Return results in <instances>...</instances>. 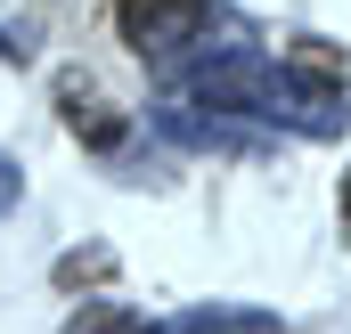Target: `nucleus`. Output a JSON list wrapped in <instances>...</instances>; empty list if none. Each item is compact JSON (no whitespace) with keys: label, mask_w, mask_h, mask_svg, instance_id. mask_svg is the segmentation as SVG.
I'll return each instance as SVG.
<instances>
[{"label":"nucleus","mask_w":351,"mask_h":334,"mask_svg":"<svg viewBox=\"0 0 351 334\" xmlns=\"http://www.w3.org/2000/svg\"><path fill=\"white\" fill-rule=\"evenodd\" d=\"M114 16L139 57H172L180 41H196L213 25V0H114Z\"/></svg>","instance_id":"f257e3e1"},{"label":"nucleus","mask_w":351,"mask_h":334,"mask_svg":"<svg viewBox=\"0 0 351 334\" xmlns=\"http://www.w3.org/2000/svg\"><path fill=\"white\" fill-rule=\"evenodd\" d=\"M147 334H286V326H278V318H262V310H188V318L147 326Z\"/></svg>","instance_id":"f03ea898"},{"label":"nucleus","mask_w":351,"mask_h":334,"mask_svg":"<svg viewBox=\"0 0 351 334\" xmlns=\"http://www.w3.org/2000/svg\"><path fill=\"white\" fill-rule=\"evenodd\" d=\"M66 123L82 131L90 147H123V131H131L123 114H106V106H98V98H82V90H66Z\"/></svg>","instance_id":"7ed1b4c3"},{"label":"nucleus","mask_w":351,"mask_h":334,"mask_svg":"<svg viewBox=\"0 0 351 334\" xmlns=\"http://www.w3.org/2000/svg\"><path fill=\"white\" fill-rule=\"evenodd\" d=\"M66 334H147V318H139L131 302H82V310L66 318Z\"/></svg>","instance_id":"20e7f679"},{"label":"nucleus","mask_w":351,"mask_h":334,"mask_svg":"<svg viewBox=\"0 0 351 334\" xmlns=\"http://www.w3.org/2000/svg\"><path fill=\"white\" fill-rule=\"evenodd\" d=\"M98 285V277H114V253L106 245H82V253H66V261H58V285Z\"/></svg>","instance_id":"39448f33"},{"label":"nucleus","mask_w":351,"mask_h":334,"mask_svg":"<svg viewBox=\"0 0 351 334\" xmlns=\"http://www.w3.org/2000/svg\"><path fill=\"white\" fill-rule=\"evenodd\" d=\"M0 212H16V164L0 155Z\"/></svg>","instance_id":"423d86ee"},{"label":"nucleus","mask_w":351,"mask_h":334,"mask_svg":"<svg viewBox=\"0 0 351 334\" xmlns=\"http://www.w3.org/2000/svg\"><path fill=\"white\" fill-rule=\"evenodd\" d=\"M343 229H351V179H343Z\"/></svg>","instance_id":"0eeeda50"}]
</instances>
